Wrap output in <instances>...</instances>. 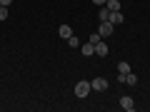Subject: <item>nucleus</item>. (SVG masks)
Here are the masks:
<instances>
[{"label": "nucleus", "instance_id": "9d476101", "mask_svg": "<svg viewBox=\"0 0 150 112\" xmlns=\"http://www.w3.org/2000/svg\"><path fill=\"white\" fill-rule=\"evenodd\" d=\"M105 8H108V10H120L123 5H120V0H108V3H105Z\"/></svg>", "mask_w": 150, "mask_h": 112}, {"label": "nucleus", "instance_id": "20e7f679", "mask_svg": "<svg viewBox=\"0 0 150 112\" xmlns=\"http://www.w3.org/2000/svg\"><path fill=\"white\" fill-rule=\"evenodd\" d=\"M108 20H110L112 25H123L125 18H123V13H120V10H110V18H108Z\"/></svg>", "mask_w": 150, "mask_h": 112}, {"label": "nucleus", "instance_id": "1a4fd4ad", "mask_svg": "<svg viewBox=\"0 0 150 112\" xmlns=\"http://www.w3.org/2000/svg\"><path fill=\"white\" fill-rule=\"evenodd\" d=\"M98 18H100V22H105V20H108V18H110V10H108V8H105V5H103V8H100V10H98Z\"/></svg>", "mask_w": 150, "mask_h": 112}, {"label": "nucleus", "instance_id": "4468645a", "mask_svg": "<svg viewBox=\"0 0 150 112\" xmlns=\"http://www.w3.org/2000/svg\"><path fill=\"white\" fill-rule=\"evenodd\" d=\"M0 20H8V5H0Z\"/></svg>", "mask_w": 150, "mask_h": 112}, {"label": "nucleus", "instance_id": "f8f14e48", "mask_svg": "<svg viewBox=\"0 0 150 112\" xmlns=\"http://www.w3.org/2000/svg\"><path fill=\"white\" fill-rule=\"evenodd\" d=\"M125 85H138V75L128 72V75H125Z\"/></svg>", "mask_w": 150, "mask_h": 112}, {"label": "nucleus", "instance_id": "f257e3e1", "mask_svg": "<svg viewBox=\"0 0 150 112\" xmlns=\"http://www.w3.org/2000/svg\"><path fill=\"white\" fill-rule=\"evenodd\" d=\"M90 90H93V85H90V82H88V80H80L78 85H75V97H80V100H83V97H88V95H90Z\"/></svg>", "mask_w": 150, "mask_h": 112}, {"label": "nucleus", "instance_id": "0eeeda50", "mask_svg": "<svg viewBox=\"0 0 150 112\" xmlns=\"http://www.w3.org/2000/svg\"><path fill=\"white\" fill-rule=\"evenodd\" d=\"M58 32H60V37H63V40H68V37L73 35V27H70V25H60Z\"/></svg>", "mask_w": 150, "mask_h": 112}, {"label": "nucleus", "instance_id": "ddd939ff", "mask_svg": "<svg viewBox=\"0 0 150 112\" xmlns=\"http://www.w3.org/2000/svg\"><path fill=\"white\" fill-rule=\"evenodd\" d=\"M68 45H70V48H78V45H80V40H78L75 35H70V37H68Z\"/></svg>", "mask_w": 150, "mask_h": 112}, {"label": "nucleus", "instance_id": "2eb2a0df", "mask_svg": "<svg viewBox=\"0 0 150 112\" xmlns=\"http://www.w3.org/2000/svg\"><path fill=\"white\" fill-rule=\"evenodd\" d=\"M100 40H103V37H100V32H93V35H90V43H93V45H95V43H100Z\"/></svg>", "mask_w": 150, "mask_h": 112}, {"label": "nucleus", "instance_id": "f3484780", "mask_svg": "<svg viewBox=\"0 0 150 112\" xmlns=\"http://www.w3.org/2000/svg\"><path fill=\"white\" fill-rule=\"evenodd\" d=\"M13 0H0V5H10Z\"/></svg>", "mask_w": 150, "mask_h": 112}, {"label": "nucleus", "instance_id": "423d86ee", "mask_svg": "<svg viewBox=\"0 0 150 112\" xmlns=\"http://www.w3.org/2000/svg\"><path fill=\"white\" fill-rule=\"evenodd\" d=\"M95 55H98V57H105V55H108V45L103 43V40L95 43Z\"/></svg>", "mask_w": 150, "mask_h": 112}, {"label": "nucleus", "instance_id": "9b49d317", "mask_svg": "<svg viewBox=\"0 0 150 112\" xmlns=\"http://www.w3.org/2000/svg\"><path fill=\"white\" fill-rule=\"evenodd\" d=\"M118 72L120 75H128L130 72V62H125V60H123V62H118Z\"/></svg>", "mask_w": 150, "mask_h": 112}, {"label": "nucleus", "instance_id": "f03ea898", "mask_svg": "<svg viewBox=\"0 0 150 112\" xmlns=\"http://www.w3.org/2000/svg\"><path fill=\"white\" fill-rule=\"evenodd\" d=\"M112 30H115V27H112V22H110V20L100 22V27H98V32H100V37H110V35H112Z\"/></svg>", "mask_w": 150, "mask_h": 112}, {"label": "nucleus", "instance_id": "39448f33", "mask_svg": "<svg viewBox=\"0 0 150 112\" xmlns=\"http://www.w3.org/2000/svg\"><path fill=\"white\" fill-rule=\"evenodd\" d=\"M120 107H123L125 112H133V110H135V102H133V97H128V95H125V97H120Z\"/></svg>", "mask_w": 150, "mask_h": 112}, {"label": "nucleus", "instance_id": "7ed1b4c3", "mask_svg": "<svg viewBox=\"0 0 150 112\" xmlns=\"http://www.w3.org/2000/svg\"><path fill=\"white\" fill-rule=\"evenodd\" d=\"M90 85H93V90H95V92H105L108 90V80H105V77H95Z\"/></svg>", "mask_w": 150, "mask_h": 112}, {"label": "nucleus", "instance_id": "6e6552de", "mask_svg": "<svg viewBox=\"0 0 150 112\" xmlns=\"http://www.w3.org/2000/svg\"><path fill=\"white\" fill-rule=\"evenodd\" d=\"M83 55H85V57H90V55H95V45H93V43H88V45H83Z\"/></svg>", "mask_w": 150, "mask_h": 112}, {"label": "nucleus", "instance_id": "dca6fc26", "mask_svg": "<svg viewBox=\"0 0 150 112\" xmlns=\"http://www.w3.org/2000/svg\"><path fill=\"white\" fill-rule=\"evenodd\" d=\"M93 3H95V5H105L108 0H93Z\"/></svg>", "mask_w": 150, "mask_h": 112}]
</instances>
